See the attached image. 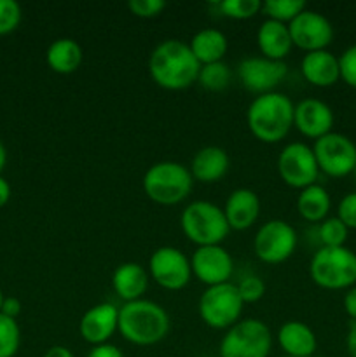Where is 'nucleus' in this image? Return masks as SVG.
<instances>
[{
    "label": "nucleus",
    "instance_id": "f257e3e1",
    "mask_svg": "<svg viewBox=\"0 0 356 357\" xmlns=\"http://www.w3.org/2000/svg\"><path fill=\"white\" fill-rule=\"evenodd\" d=\"M201 65L187 42L168 38L154 47L149 58V73L154 82L168 91H184L198 82Z\"/></svg>",
    "mask_w": 356,
    "mask_h": 357
},
{
    "label": "nucleus",
    "instance_id": "f03ea898",
    "mask_svg": "<svg viewBox=\"0 0 356 357\" xmlns=\"http://www.w3.org/2000/svg\"><path fill=\"white\" fill-rule=\"evenodd\" d=\"M117 331L138 347H150L164 340L170 331V316L152 300H135L119 309Z\"/></svg>",
    "mask_w": 356,
    "mask_h": 357
},
{
    "label": "nucleus",
    "instance_id": "7ed1b4c3",
    "mask_svg": "<svg viewBox=\"0 0 356 357\" xmlns=\"http://www.w3.org/2000/svg\"><path fill=\"white\" fill-rule=\"evenodd\" d=\"M293 110L295 105L285 93L272 91L260 94L246 110L248 128L262 143H278L293 128Z\"/></svg>",
    "mask_w": 356,
    "mask_h": 357
},
{
    "label": "nucleus",
    "instance_id": "20e7f679",
    "mask_svg": "<svg viewBox=\"0 0 356 357\" xmlns=\"http://www.w3.org/2000/svg\"><path fill=\"white\" fill-rule=\"evenodd\" d=\"M142 187L147 197L156 204L175 206L191 195L194 178L184 164L163 160L145 171Z\"/></svg>",
    "mask_w": 356,
    "mask_h": 357
},
{
    "label": "nucleus",
    "instance_id": "39448f33",
    "mask_svg": "<svg viewBox=\"0 0 356 357\" xmlns=\"http://www.w3.org/2000/svg\"><path fill=\"white\" fill-rule=\"evenodd\" d=\"M181 232L195 246L222 244L230 232L223 209L209 201H194L180 215Z\"/></svg>",
    "mask_w": 356,
    "mask_h": 357
},
{
    "label": "nucleus",
    "instance_id": "423d86ee",
    "mask_svg": "<svg viewBox=\"0 0 356 357\" xmlns=\"http://www.w3.org/2000/svg\"><path fill=\"white\" fill-rule=\"evenodd\" d=\"M309 275L316 286L330 291L356 284V253L349 248H320L309 264Z\"/></svg>",
    "mask_w": 356,
    "mask_h": 357
},
{
    "label": "nucleus",
    "instance_id": "0eeeda50",
    "mask_svg": "<svg viewBox=\"0 0 356 357\" xmlns=\"http://www.w3.org/2000/svg\"><path fill=\"white\" fill-rule=\"evenodd\" d=\"M271 330L260 319H239L220 340V357H269Z\"/></svg>",
    "mask_w": 356,
    "mask_h": 357
},
{
    "label": "nucleus",
    "instance_id": "6e6552de",
    "mask_svg": "<svg viewBox=\"0 0 356 357\" xmlns=\"http://www.w3.org/2000/svg\"><path fill=\"white\" fill-rule=\"evenodd\" d=\"M244 302L237 286L232 282L209 286L205 289L198 303V312L202 323L213 330H229L239 321Z\"/></svg>",
    "mask_w": 356,
    "mask_h": 357
},
{
    "label": "nucleus",
    "instance_id": "1a4fd4ad",
    "mask_svg": "<svg viewBox=\"0 0 356 357\" xmlns=\"http://www.w3.org/2000/svg\"><path fill=\"white\" fill-rule=\"evenodd\" d=\"M321 173L332 178H344L356 169V145L342 132H328L313 145Z\"/></svg>",
    "mask_w": 356,
    "mask_h": 357
},
{
    "label": "nucleus",
    "instance_id": "9d476101",
    "mask_svg": "<svg viewBox=\"0 0 356 357\" xmlns=\"http://www.w3.org/2000/svg\"><path fill=\"white\" fill-rule=\"evenodd\" d=\"M297 232L285 220H269L257 230L253 251L260 261L279 265L288 260L297 248Z\"/></svg>",
    "mask_w": 356,
    "mask_h": 357
},
{
    "label": "nucleus",
    "instance_id": "9b49d317",
    "mask_svg": "<svg viewBox=\"0 0 356 357\" xmlns=\"http://www.w3.org/2000/svg\"><path fill=\"white\" fill-rule=\"evenodd\" d=\"M278 173L288 187L299 190L316 183L320 167L313 146L302 142H292L283 146L278 155Z\"/></svg>",
    "mask_w": 356,
    "mask_h": 357
},
{
    "label": "nucleus",
    "instance_id": "f8f14e48",
    "mask_svg": "<svg viewBox=\"0 0 356 357\" xmlns=\"http://www.w3.org/2000/svg\"><path fill=\"white\" fill-rule=\"evenodd\" d=\"M150 278L168 291H180L192 278L191 258L175 246H161L149 258Z\"/></svg>",
    "mask_w": 356,
    "mask_h": 357
},
{
    "label": "nucleus",
    "instance_id": "ddd939ff",
    "mask_svg": "<svg viewBox=\"0 0 356 357\" xmlns=\"http://www.w3.org/2000/svg\"><path fill=\"white\" fill-rule=\"evenodd\" d=\"M236 73L244 89L260 96L276 91V87L285 80L288 66L285 61H274L264 56H251L244 58L237 65Z\"/></svg>",
    "mask_w": 356,
    "mask_h": 357
},
{
    "label": "nucleus",
    "instance_id": "4468645a",
    "mask_svg": "<svg viewBox=\"0 0 356 357\" xmlns=\"http://www.w3.org/2000/svg\"><path fill=\"white\" fill-rule=\"evenodd\" d=\"M288 31L293 45L306 52L323 51L334 40V26L318 10L304 9L295 20L290 21Z\"/></svg>",
    "mask_w": 356,
    "mask_h": 357
},
{
    "label": "nucleus",
    "instance_id": "2eb2a0df",
    "mask_svg": "<svg viewBox=\"0 0 356 357\" xmlns=\"http://www.w3.org/2000/svg\"><path fill=\"white\" fill-rule=\"evenodd\" d=\"M192 275L199 282L209 286H218L230 282L234 272V260L222 244L201 246L192 253L191 258Z\"/></svg>",
    "mask_w": 356,
    "mask_h": 357
},
{
    "label": "nucleus",
    "instance_id": "dca6fc26",
    "mask_svg": "<svg viewBox=\"0 0 356 357\" xmlns=\"http://www.w3.org/2000/svg\"><path fill=\"white\" fill-rule=\"evenodd\" d=\"M334 122V110L325 101L316 98H306L299 101L293 110V126L297 131L314 142L332 132Z\"/></svg>",
    "mask_w": 356,
    "mask_h": 357
},
{
    "label": "nucleus",
    "instance_id": "f3484780",
    "mask_svg": "<svg viewBox=\"0 0 356 357\" xmlns=\"http://www.w3.org/2000/svg\"><path fill=\"white\" fill-rule=\"evenodd\" d=\"M119 326V309L112 303H98L84 312L79 323V333L84 342L94 345L108 344Z\"/></svg>",
    "mask_w": 356,
    "mask_h": 357
},
{
    "label": "nucleus",
    "instance_id": "a211bd4d",
    "mask_svg": "<svg viewBox=\"0 0 356 357\" xmlns=\"http://www.w3.org/2000/svg\"><path fill=\"white\" fill-rule=\"evenodd\" d=\"M223 215L230 230H246L257 222L260 215V199L250 188H236L227 197Z\"/></svg>",
    "mask_w": 356,
    "mask_h": 357
},
{
    "label": "nucleus",
    "instance_id": "6ab92c4d",
    "mask_svg": "<svg viewBox=\"0 0 356 357\" xmlns=\"http://www.w3.org/2000/svg\"><path fill=\"white\" fill-rule=\"evenodd\" d=\"M300 72H302V77L311 86H334V84H337L341 80L339 56H335L328 49L306 52V56L300 61Z\"/></svg>",
    "mask_w": 356,
    "mask_h": 357
},
{
    "label": "nucleus",
    "instance_id": "aec40b11",
    "mask_svg": "<svg viewBox=\"0 0 356 357\" xmlns=\"http://www.w3.org/2000/svg\"><path fill=\"white\" fill-rule=\"evenodd\" d=\"M230 166V159L227 152L220 146H202L201 150L195 152V155L191 160L192 178L201 183H215L222 180L227 174Z\"/></svg>",
    "mask_w": 356,
    "mask_h": 357
},
{
    "label": "nucleus",
    "instance_id": "412c9836",
    "mask_svg": "<svg viewBox=\"0 0 356 357\" xmlns=\"http://www.w3.org/2000/svg\"><path fill=\"white\" fill-rule=\"evenodd\" d=\"M112 288L124 303L142 300L149 288V272L140 264L126 261L114 271Z\"/></svg>",
    "mask_w": 356,
    "mask_h": 357
},
{
    "label": "nucleus",
    "instance_id": "4be33fe9",
    "mask_svg": "<svg viewBox=\"0 0 356 357\" xmlns=\"http://www.w3.org/2000/svg\"><path fill=\"white\" fill-rule=\"evenodd\" d=\"M278 344L285 356L311 357L318 347L314 331L302 321H286L278 330Z\"/></svg>",
    "mask_w": 356,
    "mask_h": 357
},
{
    "label": "nucleus",
    "instance_id": "5701e85b",
    "mask_svg": "<svg viewBox=\"0 0 356 357\" xmlns=\"http://www.w3.org/2000/svg\"><path fill=\"white\" fill-rule=\"evenodd\" d=\"M257 45L264 58L283 61L293 47L288 24L274 20L262 21L257 30Z\"/></svg>",
    "mask_w": 356,
    "mask_h": 357
},
{
    "label": "nucleus",
    "instance_id": "b1692460",
    "mask_svg": "<svg viewBox=\"0 0 356 357\" xmlns=\"http://www.w3.org/2000/svg\"><path fill=\"white\" fill-rule=\"evenodd\" d=\"M84 52L77 40L68 37L56 38L45 51V63L49 68L61 75L73 73L82 65Z\"/></svg>",
    "mask_w": 356,
    "mask_h": 357
},
{
    "label": "nucleus",
    "instance_id": "393cba45",
    "mask_svg": "<svg viewBox=\"0 0 356 357\" xmlns=\"http://www.w3.org/2000/svg\"><path fill=\"white\" fill-rule=\"evenodd\" d=\"M192 54L199 61V65H209V63H218L225 56L229 42L227 37L216 28H202L198 33H194L192 40L188 42Z\"/></svg>",
    "mask_w": 356,
    "mask_h": 357
},
{
    "label": "nucleus",
    "instance_id": "a878e982",
    "mask_svg": "<svg viewBox=\"0 0 356 357\" xmlns=\"http://www.w3.org/2000/svg\"><path fill=\"white\" fill-rule=\"evenodd\" d=\"M330 208V194H328L327 188L318 183L302 188L299 197H297V211L306 222L321 223L325 218H328Z\"/></svg>",
    "mask_w": 356,
    "mask_h": 357
},
{
    "label": "nucleus",
    "instance_id": "bb28decb",
    "mask_svg": "<svg viewBox=\"0 0 356 357\" xmlns=\"http://www.w3.org/2000/svg\"><path fill=\"white\" fill-rule=\"evenodd\" d=\"M230 79H232V70L227 63H209V65H201L199 70L198 82L201 84L202 89L206 91H223L229 87Z\"/></svg>",
    "mask_w": 356,
    "mask_h": 357
},
{
    "label": "nucleus",
    "instance_id": "cd10ccee",
    "mask_svg": "<svg viewBox=\"0 0 356 357\" xmlns=\"http://www.w3.org/2000/svg\"><path fill=\"white\" fill-rule=\"evenodd\" d=\"M304 9H307L304 0H265L262 3V10L267 20L279 21V23H290L295 20Z\"/></svg>",
    "mask_w": 356,
    "mask_h": 357
},
{
    "label": "nucleus",
    "instance_id": "c85d7f7f",
    "mask_svg": "<svg viewBox=\"0 0 356 357\" xmlns=\"http://www.w3.org/2000/svg\"><path fill=\"white\" fill-rule=\"evenodd\" d=\"M349 229L337 218V216H328L318 227V237H320L321 248H341L346 246Z\"/></svg>",
    "mask_w": 356,
    "mask_h": 357
},
{
    "label": "nucleus",
    "instance_id": "c756f323",
    "mask_svg": "<svg viewBox=\"0 0 356 357\" xmlns=\"http://www.w3.org/2000/svg\"><path fill=\"white\" fill-rule=\"evenodd\" d=\"M21 330L16 319L0 314V357H14L20 351Z\"/></svg>",
    "mask_w": 356,
    "mask_h": 357
},
{
    "label": "nucleus",
    "instance_id": "7c9ffc66",
    "mask_svg": "<svg viewBox=\"0 0 356 357\" xmlns=\"http://www.w3.org/2000/svg\"><path fill=\"white\" fill-rule=\"evenodd\" d=\"M218 10L230 20H250L262 10L260 0H222Z\"/></svg>",
    "mask_w": 356,
    "mask_h": 357
},
{
    "label": "nucleus",
    "instance_id": "2f4dec72",
    "mask_svg": "<svg viewBox=\"0 0 356 357\" xmlns=\"http://www.w3.org/2000/svg\"><path fill=\"white\" fill-rule=\"evenodd\" d=\"M21 7L14 0H0V35H9L20 26Z\"/></svg>",
    "mask_w": 356,
    "mask_h": 357
},
{
    "label": "nucleus",
    "instance_id": "473e14b6",
    "mask_svg": "<svg viewBox=\"0 0 356 357\" xmlns=\"http://www.w3.org/2000/svg\"><path fill=\"white\" fill-rule=\"evenodd\" d=\"M236 286L244 303H255L265 295V284L258 275H246Z\"/></svg>",
    "mask_w": 356,
    "mask_h": 357
},
{
    "label": "nucleus",
    "instance_id": "72a5a7b5",
    "mask_svg": "<svg viewBox=\"0 0 356 357\" xmlns=\"http://www.w3.org/2000/svg\"><path fill=\"white\" fill-rule=\"evenodd\" d=\"M339 68H341V80L356 89V44L342 51V54L339 56Z\"/></svg>",
    "mask_w": 356,
    "mask_h": 357
},
{
    "label": "nucleus",
    "instance_id": "f704fd0d",
    "mask_svg": "<svg viewBox=\"0 0 356 357\" xmlns=\"http://www.w3.org/2000/svg\"><path fill=\"white\" fill-rule=\"evenodd\" d=\"M131 14L138 17H156L166 9L164 0H129L128 3Z\"/></svg>",
    "mask_w": 356,
    "mask_h": 357
},
{
    "label": "nucleus",
    "instance_id": "c9c22d12",
    "mask_svg": "<svg viewBox=\"0 0 356 357\" xmlns=\"http://www.w3.org/2000/svg\"><path fill=\"white\" fill-rule=\"evenodd\" d=\"M337 218L349 230H356V192H349L341 199L337 208Z\"/></svg>",
    "mask_w": 356,
    "mask_h": 357
},
{
    "label": "nucleus",
    "instance_id": "e433bc0d",
    "mask_svg": "<svg viewBox=\"0 0 356 357\" xmlns=\"http://www.w3.org/2000/svg\"><path fill=\"white\" fill-rule=\"evenodd\" d=\"M87 357H124L121 349L114 344H101V345H94L93 349L89 351Z\"/></svg>",
    "mask_w": 356,
    "mask_h": 357
},
{
    "label": "nucleus",
    "instance_id": "4c0bfd02",
    "mask_svg": "<svg viewBox=\"0 0 356 357\" xmlns=\"http://www.w3.org/2000/svg\"><path fill=\"white\" fill-rule=\"evenodd\" d=\"M342 305H344V312L348 314L349 319L356 321V284L353 288L346 289Z\"/></svg>",
    "mask_w": 356,
    "mask_h": 357
},
{
    "label": "nucleus",
    "instance_id": "58836bf2",
    "mask_svg": "<svg viewBox=\"0 0 356 357\" xmlns=\"http://www.w3.org/2000/svg\"><path fill=\"white\" fill-rule=\"evenodd\" d=\"M0 314L10 317V319H16V317L21 314V302L16 298V296H6V298H3Z\"/></svg>",
    "mask_w": 356,
    "mask_h": 357
},
{
    "label": "nucleus",
    "instance_id": "ea45409f",
    "mask_svg": "<svg viewBox=\"0 0 356 357\" xmlns=\"http://www.w3.org/2000/svg\"><path fill=\"white\" fill-rule=\"evenodd\" d=\"M346 349H348L349 357H356V321L349 324L348 335H346Z\"/></svg>",
    "mask_w": 356,
    "mask_h": 357
},
{
    "label": "nucleus",
    "instance_id": "a19ab883",
    "mask_svg": "<svg viewBox=\"0 0 356 357\" xmlns=\"http://www.w3.org/2000/svg\"><path fill=\"white\" fill-rule=\"evenodd\" d=\"M44 357H75L72 354V351L66 347H63V345H52V347H49L47 351H45Z\"/></svg>",
    "mask_w": 356,
    "mask_h": 357
},
{
    "label": "nucleus",
    "instance_id": "79ce46f5",
    "mask_svg": "<svg viewBox=\"0 0 356 357\" xmlns=\"http://www.w3.org/2000/svg\"><path fill=\"white\" fill-rule=\"evenodd\" d=\"M9 199H10V185L9 181L0 174V208H3V206L7 204Z\"/></svg>",
    "mask_w": 356,
    "mask_h": 357
},
{
    "label": "nucleus",
    "instance_id": "37998d69",
    "mask_svg": "<svg viewBox=\"0 0 356 357\" xmlns=\"http://www.w3.org/2000/svg\"><path fill=\"white\" fill-rule=\"evenodd\" d=\"M6 164H7V149H6V145L2 143V139H0V173L3 171Z\"/></svg>",
    "mask_w": 356,
    "mask_h": 357
},
{
    "label": "nucleus",
    "instance_id": "c03bdc74",
    "mask_svg": "<svg viewBox=\"0 0 356 357\" xmlns=\"http://www.w3.org/2000/svg\"><path fill=\"white\" fill-rule=\"evenodd\" d=\"M3 298H6V296H3L2 289H0V310H2V303H3Z\"/></svg>",
    "mask_w": 356,
    "mask_h": 357
},
{
    "label": "nucleus",
    "instance_id": "a18cd8bd",
    "mask_svg": "<svg viewBox=\"0 0 356 357\" xmlns=\"http://www.w3.org/2000/svg\"><path fill=\"white\" fill-rule=\"evenodd\" d=\"M311 357H325V356H316V354H314V356H311Z\"/></svg>",
    "mask_w": 356,
    "mask_h": 357
},
{
    "label": "nucleus",
    "instance_id": "49530a36",
    "mask_svg": "<svg viewBox=\"0 0 356 357\" xmlns=\"http://www.w3.org/2000/svg\"><path fill=\"white\" fill-rule=\"evenodd\" d=\"M355 174H356V169H355Z\"/></svg>",
    "mask_w": 356,
    "mask_h": 357
},
{
    "label": "nucleus",
    "instance_id": "de8ad7c7",
    "mask_svg": "<svg viewBox=\"0 0 356 357\" xmlns=\"http://www.w3.org/2000/svg\"><path fill=\"white\" fill-rule=\"evenodd\" d=\"M285 357H288V356H285Z\"/></svg>",
    "mask_w": 356,
    "mask_h": 357
}]
</instances>
